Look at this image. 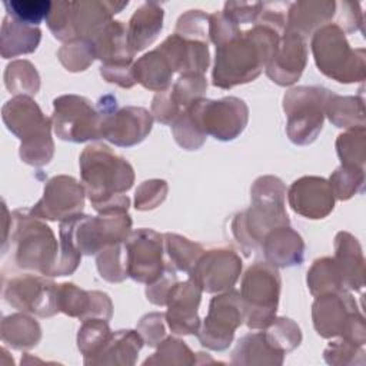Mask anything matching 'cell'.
I'll use <instances>...</instances> for the list:
<instances>
[{
  "label": "cell",
  "mask_w": 366,
  "mask_h": 366,
  "mask_svg": "<svg viewBox=\"0 0 366 366\" xmlns=\"http://www.w3.org/2000/svg\"><path fill=\"white\" fill-rule=\"evenodd\" d=\"M287 4V3H286ZM285 3H263L254 26L216 47L213 84L230 89L254 80L274 56L286 19Z\"/></svg>",
  "instance_id": "6da1fadb"
},
{
  "label": "cell",
  "mask_w": 366,
  "mask_h": 366,
  "mask_svg": "<svg viewBox=\"0 0 366 366\" xmlns=\"http://www.w3.org/2000/svg\"><path fill=\"white\" fill-rule=\"evenodd\" d=\"M80 172L87 196L100 213L127 212V192L134 180L133 167L104 144L87 146L80 154Z\"/></svg>",
  "instance_id": "7a4b0ae2"
},
{
  "label": "cell",
  "mask_w": 366,
  "mask_h": 366,
  "mask_svg": "<svg viewBox=\"0 0 366 366\" xmlns=\"http://www.w3.org/2000/svg\"><path fill=\"white\" fill-rule=\"evenodd\" d=\"M285 194V184L274 176H262L254 182L250 209L239 213L232 223L233 234L246 253L256 249L270 230L289 226Z\"/></svg>",
  "instance_id": "3957f363"
},
{
  "label": "cell",
  "mask_w": 366,
  "mask_h": 366,
  "mask_svg": "<svg viewBox=\"0 0 366 366\" xmlns=\"http://www.w3.org/2000/svg\"><path fill=\"white\" fill-rule=\"evenodd\" d=\"M3 122L21 140L20 157L31 166H43L53 156L50 120L30 96H14L3 106Z\"/></svg>",
  "instance_id": "277c9868"
},
{
  "label": "cell",
  "mask_w": 366,
  "mask_h": 366,
  "mask_svg": "<svg viewBox=\"0 0 366 366\" xmlns=\"http://www.w3.org/2000/svg\"><path fill=\"white\" fill-rule=\"evenodd\" d=\"M11 244L19 267L54 276L57 267V242L51 229L29 210L11 213Z\"/></svg>",
  "instance_id": "5b68a950"
},
{
  "label": "cell",
  "mask_w": 366,
  "mask_h": 366,
  "mask_svg": "<svg viewBox=\"0 0 366 366\" xmlns=\"http://www.w3.org/2000/svg\"><path fill=\"white\" fill-rule=\"evenodd\" d=\"M310 46L317 69L327 77L340 83L365 79V50L352 49L345 31L335 23L316 30Z\"/></svg>",
  "instance_id": "8992f818"
},
{
  "label": "cell",
  "mask_w": 366,
  "mask_h": 366,
  "mask_svg": "<svg viewBox=\"0 0 366 366\" xmlns=\"http://www.w3.org/2000/svg\"><path fill=\"white\" fill-rule=\"evenodd\" d=\"M280 293L279 272L270 263L257 262L250 266L242 279L240 297L244 307V320L249 327L259 329L272 323Z\"/></svg>",
  "instance_id": "52a82bcc"
},
{
  "label": "cell",
  "mask_w": 366,
  "mask_h": 366,
  "mask_svg": "<svg viewBox=\"0 0 366 366\" xmlns=\"http://www.w3.org/2000/svg\"><path fill=\"white\" fill-rule=\"evenodd\" d=\"M330 92L317 86L290 89L283 99L287 114L286 133L296 144L312 143L323 126L325 106Z\"/></svg>",
  "instance_id": "ba28073f"
},
{
  "label": "cell",
  "mask_w": 366,
  "mask_h": 366,
  "mask_svg": "<svg viewBox=\"0 0 366 366\" xmlns=\"http://www.w3.org/2000/svg\"><path fill=\"white\" fill-rule=\"evenodd\" d=\"M193 119L197 129L206 136L212 134L217 140H233L247 123V106L237 97L222 100L199 99L184 109Z\"/></svg>",
  "instance_id": "9c48e42d"
},
{
  "label": "cell",
  "mask_w": 366,
  "mask_h": 366,
  "mask_svg": "<svg viewBox=\"0 0 366 366\" xmlns=\"http://www.w3.org/2000/svg\"><path fill=\"white\" fill-rule=\"evenodd\" d=\"M97 112L102 119V137L116 146H133L140 143L152 130V114L143 107L127 106L117 110L116 97H100Z\"/></svg>",
  "instance_id": "30bf717a"
},
{
  "label": "cell",
  "mask_w": 366,
  "mask_h": 366,
  "mask_svg": "<svg viewBox=\"0 0 366 366\" xmlns=\"http://www.w3.org/2000/svg\"><path fill=\"white\" fill-rule=\"evenodd\" d=\"M313 325L323 337L346 335L355 339V332L365 335L363 316L357 312L353 297L343 289L319 295L313 303Z\"/></svg>",
  "instance_id": "8fae6325"
},
{
  "label": "cell",
  "mask_w": 366,
  "mask_h": 366,
  "mask_svg": "<svg viewBox=\"0 0 366 366\" xmlns=\"http://www.w3.org/2000/svg\"><path fill=\"white\" fill-rule=\"evenodd\" d=\"M53 126L57 137L81 143L102 137V119L86 97L66 94L54 99Z\"/></svg>",
  "instance_id": "7c38bea8"
},
{
  "label": "cell",
  "mask_w": 366,
  "mask_h": 366,
  "mask_svg": "<svg viewBox=\"0 0 366 366\" xmlns=\"http://www.w3.org/2000/svg\"><path fill=\"white\" fill-rule=\"evenodd\" d=\"M126 272L133 280L153 283L164 272L163 236L152 229L130 232L124 240Z\"/></svg>",
  "instance_id": "4fadbf2b"
},
{
  "label": "cell",
  "mask_w": 366,
  "mask_h": 366,
  "mask_svg": "<svg viewBox=\"0 0 366 366\" xmlns=\"http://www.w3.org/2000/svg\"><path fill=\"white\" fill-rule=\"evenodd\" d=\"M244 319V307L240 293L230 290L212 299L209 313L199 332L202 345L222 350L226 349L234 335L237 326Z\"/></svg>",
  "instance_id": "5bb4252c"
},
{
  "label": "cell",
  "mask_w": 366,
  "mask_h": 366,
  "mask_svg": "<svg viewBox=\"0 0 366 366\" xmlns=\"http://www.w3.org/2000/svg\"><path fill=\"white\" fill-rule=\"evenodd\" d=\"M3 295L13 307L41 317H49L59 312L57 286L41 276L29 273L14 276L4 283Z\"/></svg>",
  "instance_id": "9a60e30c"
},
{
  "label": "cell",
  "mask_w": 366,
  "mask_h": 366,
  "mask_svg": "<svg viewBox=\"0 0 366 366\" xmlns=\"http://www.w3.org/2000/svg\"><path fill=\"white\" fill-rule=\"evenodd\" d=\"M84 189L70 176H56L44 187V194L30 213L39 219L66 220L81 213Z\"/></svg>",
  "instance_id": "2e32d148"
},
{
  "label": "cell",
  "mask_w": 366,
  "mask_h": 366,
  "mask_svg": "<svg viewBox=\"0 0 366 366\" xmlns=\"http://www.w3.org/2000/svg\"><path fill=\"white\" fill-rule=\"evenodd\" d=\"M242 270L240 257L230 249H213L202 253L192 267L190 279L209 293L230 289Z\"/></svg>",
  "instance_id": "e0dca14e"
},
{
  "label": "cell",
  "mask_w": 366,
  "mask_h": 366,
  "mask_svg": "<svg viewBox=\"0 0 366 366\" xmlns=\"http://www.w3.org/2000/svg\"><path fill=\"white\" fill-rule=\"evenodd\" d=\"M290 207L307 219H322L333 210L330 183L317 176H305L292 183L287 193Z\"/></svg>",
  "instance_id": "ac0fdd59"
},
{
  "label": "cell",
  "mask_w": 366,
  "mask_h": 366,
  "mask_svg": "<svg viewBox=\"0 0 366 366\" xmlns=\"http://www.w3.org/2000/svg\"><path fill=\"white\" fill-rule=\"evenodd\" d=\"M306 40L296 31L285 27L279 47L266 66V74L280 86L293 84L306 66Z\"/></svg>",
  "instance_id": "d6986e66"
},
{
  "label": "cell",
  "mask_w": 366,
  "mask_h": 366,
  "mask_svg": "<svg viewBox=\"0 0 366 366\" xmlns=\"http://www.w3.org/2000/svg\"><path fill=\"white\" fill-rule=\"evenodd\" d=\"M200 286L189 279L186 282H176L166 297L167 313L166 320L172 332L177 335H192L199 329L197 306L200 302Z\"/></svg>",
  "instance_id": "ffe728a7"
},
{
  "label": "cell",
  "mask_w": 366,
  "mask_h": 366,
  "mask_svg": "<svg viewBox=\"0 0 366 366\" xmlns=\"http://www.w3.org/2000/svg\"><path fill=\"white\" fill-rule=\"evenodd\" d=\"M127 4V0L71 1V21L76 39H94L112 21V17L122 11Z\"/></svg>",
  "instance_id": "44dd1931"
},
{
  "label": "cell",
  "mask_w": 366,
  "mask_h": 366,
  "mask_svg": "<svg viewBox=\"0 0 366 366\" xmlns=\"http://www.w3.org/2000/svg\"><path fill=\"white\" fill-rule=\"evenodd\" d=\"M336 1L333 0H305L289 4L286 27L300 34L305 40L320 27L335 19Z\"/></svg>",
  "instance_id": "7402d4cb"
},
{
  "label": "cell",
  "mask_w": 366,
  "mask_h": 366,
  "mask_svg": "<svg viewBox=\"0 0 366 366\" xmlns=\"http://www.w3.org/2000/svg\"><path fill=\"white\" fill-rule=\"evenodd\" d=\"M263 253L272 266L289 267L303 262L305 243L302 237L287 226L270 230L262 240Z\"/></svg>",
  "instance_id": "603a6c76"
},
{
  "label": "cell",
  "mask_w": 366,
  "mask_h": 366,
  "mask_svg": "<svg viewBox=\"0 0 366 366\" xmlns=\"http://www.w3.org/2000/svg\"><path fill=\"white\" fill-rule=\"evenodd\" d=\"M163 16V7L156 1H146L133 13L127 26V43L133 53L154 41L162 31Z\"/></svg>",
  "instance_id": "cb8c5ba5"
},
{
  "label": "cell",
  "mask_w": 366,
  "mask_h": 366,
  "mask_svg": "<svg viewBox=\"0 0 366 366\" xmlns=\"http://www.w3.org/2000/svg\"><path fill=\"white\" fill-rule=\"evenodd\" d=\"M94 56L103 64H132L134 53L127 43V29L123 21L112 20L94 39H92Z\"/></svg>",
  "instance_id": "d4e9b609"
},
{
  "label": "cell",
  "mask_w": 366,
  "mask_h": 366,
  "mask_svg": "<svg viewBox=\"0 0 366 366\" xmlns=\"http://www.w3.org/2000/svg\"><path fill=\"white\" fill-rule=\"evenodd\" d=\"M335 263L340 273L343 287L360 290L363 286V256L357 240L346 232L335 239Z\"/></svg>",
  "instance_id": "484cf974"
},
{
  "label": "cell",
  "mask_w": 366,
  "mask_h": 366,
  "mask_svg": "<svg viewBox=\"0 0 366 366\" xmlns=\"http://www.w3.org/2000/svg\"><path fill=\"white\" fill-rule=\"evenodd\" d=\"M40 39L41 31L39 27L20 23L7 14L3 17L0 33L3 59L34 51L40 43Z\"/></svg>",
  "instance_id": "4316f807"
},
{
  "label": "cell",
  "mask_w": 366,
  "mask_h": 366,
  "mask_svg": "<svg viewBox=\"0 0 366 366\" xmlns=\"http://www.w3.org/2000/svg\"><path fill=\"white\" fill-rule=\"evenodd\" d=\"M173 73L174 70L169 59L159 47L146 53L133 64L134 80L154 92H164L170 86Z\"/></svg>",
  "instance_id": "83f0119b"
},
{
  "label": "cell",
  "mask_w": 366,
  "mask_h": 366,
  "mask_svg": "<svg viewBox=\"0 0 366 366\" xmlns=\"http://www.w3.org/2000/svg\"><path fill=\"white\" fill-rule=\"evenodd\" d=\"M1 339L14 349L31 347L40 339V326L26 315H10L1 322Z\"/></svg>",
  "instance_id": "f1b7e54d"
},
{
  "label": "cell",
  "mask_w": 366,
  "mask_h": 366,
  "mask_svg": "<svg viewBox=\"0 0 366 366\" xmlns=\"http://www.w3.org/2000/svg\"><path fill=\"white\" fill-rule=\"evenodd\" d=\"M325 113L327 114L329 120L337 127L365 126L363 102L357 97H340L330 93L325 106Z\"/></svg>",
  "instance_id": "f546056e"
},
{
  "label": "cell",
  "mask_w": 366,
  "mask_h": 366,
  "mask_svg": "<svg viewBox=\"0 0 366 366\" xmlns=\"http://www.w3.org/2000/svg\"><path fill=\"white\" fill-rule=\"evenodd\" d=\"M4 84L17 96H31L40 87V77L30 61L16 60L6 67Z\"/></svg>",
  "instance_id": "4dcf8cb0"
},
{
  "label": "cell",
  "mask_w": 366,
  "mask_h": 366,
  "mask_svg": "<svg viewBox=\"0 0 366 366\" xmlns=\"http://www.w3.org/2000/svg\"><path fill=\"white\" fill-rule=\"evenodd\" d=\"M307 285L315 296L340 290L343 285L335 260L330 257L316 260L307 272Z\"/></svg>",
  "instance_id": "1f68e13d"
},
{
  "label": "cell",
  "mask_w": 366,
  "mask_h": 366,
  "mask_svg": "<svg viewBox=\"0 0 366 366\" xmlns=\"http://www.w3.org/2000/svg\"><path fill=\"white\" fill-rule=\"evenodd\" d=\"M366 143H365V127H353L352 130L339 136L336 142L337 154L342 160V166L363 169L366 157Z\"/></svg>",
  "instance_id": "d6a6232c"
},
{
  "label": "cell",
  "mask_w": 366,
  "mask_h": 366,
  "mask_svg": "<svg viewBox=\"0 0 366 366\" xmlns=\"http://www.w3.org/2000/svg\"><path fill=\"white\" fill-rule=\"evenodd\" d=\"M164 243H166V252L172 260V264L177 270L190 272L192 267L196 264L197 259L200 257V254L203 253L200 244L193 243L179 234L166 233Z\"/></svg>",
  "instance_id": "836d02e7"
},
{
  "label": "cell",
  "mask_w": 366,
  "mask_h": 366,
  "mask_svg": "<svg viewBox=\"0 0 366 366\" xmlns=\"http://www.w3.org/2000/svg\"><path fill=\"white\" fill-rule=\"evenodd\" d=\"M51 3L49 0H9L3 1V6L7 16L20 23L37 27V24L47 19Z\"/></svg>",
  "instance_id": "e575fe53"
},
{
  "label": "cell",
  "mask_w": 366,
  "mask_h": 366,
  "mask_svg": "<svg viewBox=\"0 0 366 366\" xmlns=\"http://www.w3.org/2000/svg\"><path fill=\"white\" fill-rule=\"evenodd\" d=\"M94 57L93 43L87 39L70 40L59 50V59L61 64L70 71L86 70Z\"/></svg>",
  "instance_id": "d590c367"
},
{
  "label": "cell",
  "mask_w": 366,
  "mask_h": 366,
  "mask_svg": "<svg viewBox=\"0 0 366 366\" xmlns=\"http://www.w3.org/2000/svg\"><path fill=\"white\" fill-rule=\"evenodd\" d=\"M97 269L100 276L109 282H122L127 277L124 242L107 246L97 256Z\"/></svg>",
  "instance_id": "8d00e7d4"
},
{
  "label": "cell",
  "mask_w": 366,
  "mask_h": 366,
  "mask_svg": "<svg viewBox=\"0 0 366 366\" xmlns=\"http://www.w3.org/2000/svg\"><path fill=\"white\" fill-rule=\"evenodd\" d=\"M112 337L107 320L104 319H86L79 330V349L84 355H96L102 350Z\"/></svg>",
  "instance_id": "74e56055"
},
{
  "label": "cell",
  "mask_w": 366,
  "mask_h": 366,
  "mask_svg": "<svg viewBox=\"0 0 366 366\" xmlns=\"http://www.w3.org/2000/svg\"><path fill=\"white\" fill-rule=\"evenodd\" d=\"M206 87L207 81L203 74H182L179 80L174 83L173 89L169 90V94L179 109H186L196 100L202 99V94L206 92Z\"/></svg>",
  "instance_id": "f35d334b"
},
{
  "label": "cell",
  "mask_w": 366,
  "mask_h": 366,
  "mask_svg": "<svg viewBox=\"0 0 366 366\" xmlns=\"http://www.w3.org/2000/svg\"><path fill=\"white\" fill-rule=\"evenodd\" d=\"M363 182H365L363 169L340 166L330 176L329 183H330L333 196H336L340 200H346V199H350L357 192L363 190Z\"/></svg>",
  "instance_id": "ab89813d"
},
{
  "label": "cell",
  "mask_w": 366,
  "mask_h": 366,
  "mask_svg": "<svg viewBox=\"0 0 366 366\" xmlns=\"http://www.w3.org/2000/svg\"><path fill=\"white\" fill-rule=\"evenodd\" d=\"M46 23L56 39L61 41L76 39L71 21V1H53Z\"/></svg>",
  "instance_id": "60d3db41"
},
{
  "label": "cell",
  "mask_w": 366,
  "mask_h": 366,
  "mask_svg": "<svg viewBox=\"0 0 366 366\" xmlns=\"http://www.w3.org/2000/svg\"><path fill=\"white\" fill-rule=\"evenodd\" d=\"M174 33L184 39L207 41L209 14L203 13L202 10H189L179 17Z\"/></svg>",
  "instance_id": "b9f144b4"
},
{
  "label": "cell",
  "mask_w": 366,
  "mask_h": 366,
  "mask_svg": "<svg viewBox=\"0 0 366 366\" xmlns=\"http://www.w3.org/2000/svg\"><path fill=\"white\" fill-rule=\"evenodd\" d=\"M263 9L262 1H226L222 13L236 26L256 23Z\"/></svg>",
  "instance_id": "7bdbcfd3"
},
{
  "label": "cell",
  "mask_w": 366,
  "mask_h": 366,
  "mask_svg": "<svg viewBox=\"0 0 366 366\" xmlns=\"http://www.w3.org/2000/svg\"><path fill=\"white\" fill-rule=\"evenodd\" d=\"M167 193L164 180H147L136 192V209L147 210L162 203Z\"/></svg>",
  "instance_id": "ee69618b"
},
{
  "label": "cell",
  "mask_w": 366,
  "mask_h": 366,
  "mask_svg": "<svg viewBox=\"0 0 366 366\" xmlns=\"http://www.w3.org/2000/svg\"><path fill=\"white\" fill-rule=\"evenodd\" d=\"M239 33V26L229 20L222 11L209 14V37L216 44V47L229 41Z\"/></svg>",
  "instance_id": "f6af8a7d"
},
{
  "label": "cell",
  "mask_w": 366,
  "mask_h": 366,
  "mask_svg": "<svg viewBox=\"0 0 366 366\" xmlns=\"http://www.w3.org/2000/svg\"><path fill=\"white\" fill-rule=\"evenodd\" d=\"M336 26H339L345 34L353 33L362 26V10L360 4L355 1H339L336 3Z\"/></svg>",
  "instance_id": "bcb514c9"
}]
</instances>
